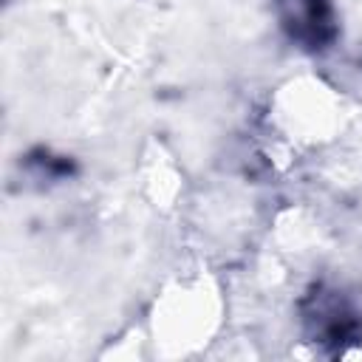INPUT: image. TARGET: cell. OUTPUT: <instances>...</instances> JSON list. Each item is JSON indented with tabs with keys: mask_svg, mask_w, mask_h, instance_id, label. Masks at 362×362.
<instances>
[{
	"mask_svg": "<svg viewBox=\"0 0 362 362\" xmlns=\"http://www.w3.org/2000/svg\"><path fill=\"white\" fill-rule=\"evenodd\" d=\"M303 322L308 337L325 345H342L356 339L359 334V314L354 311V305L345 300L342 291L325 286H317L308 294L303 305Z\"/></svg>",
	"mask_w": 362,
	"mask_h": 362,
	"instance_id": "obj_1",
	"label": "cell"
},
{
	"mask_svg": "<svg viewBox=\"0 0 362 362\" xmlns=\"http://www.w3.org/2000/svg\"><path fill=\"white\" fill-rule=\"evenodd\" d=\"M280 25L305 48H322L334 40V11L328 0H277Z\"/></svg>",
	"mask_w": 362,
	"mask_h": 362,
	"instance_id": "obj_2",
	"label": "cell"
}]
</instances>
